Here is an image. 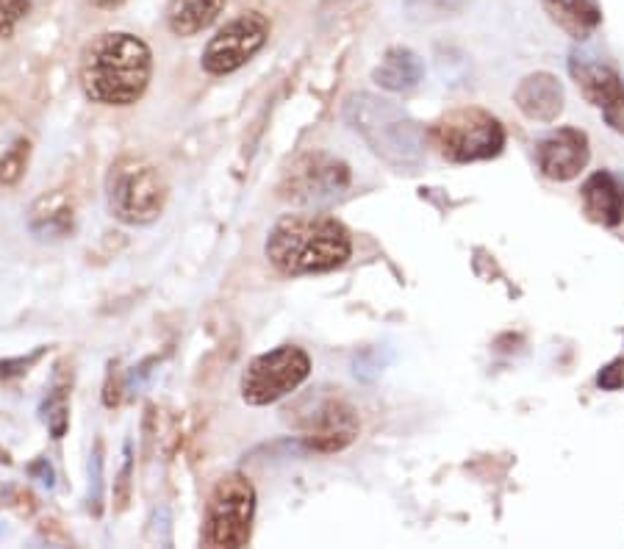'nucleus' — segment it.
Listing matches in <instances>:
<instances>
[{"label":"nucleus","instance_id":"nucleus-1","mask_svg":"<svg viewBox=\"0 0 624 549\" xmlns=\"http://www.w3.org/2000/svg\"><path fill=\"white\" fill-rule=\"evenodd\" d=\"M153 56L145 42L125 31H106L86 42L78 61V81L92 103L131 106L145 95Z\"/></svg>","mask_w":624,"mask_h":549},{"label":"nucleus","instance_id":"nucleus-2","mask_svg":"<svg viewBox=\"0 0 624 549\" xmlns=\"http://www.w3.org/2000/svg\"><path fill=\"white\" fill-rule=\"evenodd\" d=\"M264 253L283 275H317L342 267L353 253L350 233L325 214H286L267 236Z\"/></svg>","mask_w":624,"mask_h":549},{"label":"nucleus","instance_id":"nucleus-3","mask_svg":"<svg viewBox=\"0 0 624 549\" xmlns=\"http://www.w3.org/2000/svg\"><path fill=\"white\" fill-rule=\"evenodd\" d=\"M344 120L394 170H416L425 161L422 125L392 100L369 92L350 95L344 103Z\"/></svg>","mask_w":624,"mask_h":549},{"label":"nucleus","instance_id":"nucleus-4","mask_svg":"<svg viewBox=\"0 0 624 549\" xmlns=\"http://www.w3.org/2000/svg\"><path fill=\"white\" fill-rule=\"evenodd\" d=\"M106 197L117 220L125 225H147L159 220L167 206V181L145 156H123L111 164Z\"/></svg>","mask_w":624,"mask_h":549},{"label":"nucleus","instance_id":"nucleus-5","mask_svg":"<svg viewBox=\"0 0 624 549\" xmlns=\"http://www.w3.org/2000/svg\"><path fill=\"white\" fill-rule=\"evenodd\" d=\"M430 145L441 159L453 164H472L500 156L505 147V128L483 109H455L433 122Z\"/></svg>","mask_w":624,"mask_h":549},{"label":"nucleus","instance_id":"nucleus-6","mask_svg":"<svg viewBox=\"0 0 624 549\" xmlns=\"http://www.w3.org/2000/svg\"><path fill=\"white\" fill-rule=\"evenodd\" d=\"M256 513V488L245 475H225L211 488L206 502V547L239 549L250 544Z\"/></svg>","mask_w":624,"mask_h":549},{"label":"nucleus","instance_id":"nucleus-7","mask_svg":"<svg viewBox=\"0 0 624 549\" xmlns=\"http://www.w3.org/2000/svg\"><path fill=\"white\" fill-rule=\"evenodd\" d=\"M311 375V358L306 350L283 344L270 353L256 355L242 372V397L247 405H270L303 386Z\"/></svg>","mask_w":624,"mask_h":549},{"label":"nucleus","instance_id":"nucleus-8","mask_svg":"<svg viewBox=\"0 0 624 549\" xmlns=\"http://www.w3.org/2000/svg\"><path fill=\"white\" fill-rule=\"evenodd\" d=\"M350 189V167L331 153H303L283 172L278 195L297 206H328Z\"/></svg>","mask_w":624,"mask_h":549},{"label":"nucleus","instance_id":"nucleus-9","mask_svg":"<svg viewBox=\"0 0 624 549\" xmlns=\"http://www.w3.org/2000/svg\"><path fill=\"white\" fill-rule=\"evenodd\" d=\"M270 39V20L261 12H242L225 23L203 50V70L208 75H231L256 56Z\"/></svg>","mask_w":624,"mask_h":549},{"label":"nucleus","instance_id":"nucleus-10","mask_svg":"<svg viewBox=\"0 0 624 549\" xmlns=\"http://www.w3.org/2000/svg\"><path fill=\"white\" fill-rule=\"evenodd\" d=\"M361 433V422L355 408L339 397L319 400L303 419H300V439L311 452H342L347 450Z\"/></svg>","mask_w":624,"mask_h":549},{"label":"nucleus","instance_id":"nucleus-11","mask_svg":"<svg viewBox=\"0 0 624 549\" xmlns=\"http://www.w3.org/2000/svg\"><path fill=\"white\" fill-rule=\"evenodd\" d=\"M539 156V170L550 181H572L586 170L591 150H588V136L577 128H558L555 134L541 139L536 147Z\"/></svg>","mask_w":624,"mask_h":549},{"label":"nucleus","instance_id":"nucleus-12","mask_svg":"<svg viewBox=\"0 0 624 549\" xmlns=\"http://www.w3.org/2000/svg\"><path fill=\"white\" fill-rule=\"evenodd\" d=\"M516 109L527 120L555 122L563 111V86L552 73H533L519 81L514 92Z\"/></svg>","mask_w":624,"mask_h":549},{"label":"nucleus","instance_id":"nucleus-13","mask_svg":"<svg viewBox=\"0 0 624 549\" xmlns=\"http://www.w3.org/2000/svg\"><path fill=\"white\" fill-rule=\"evenodd\" d=\"M569 73H572V78L580 86L583 98L591 106H597V109H605L624 89L622 75L616 73L613 67L602 64V61H594L588 53H580V50H575L569 56Z\"/></svg>","mask_w":624,"mask_h":549},{"label":"nucleus","instance_id":"nucleus-14","mask_svg":"<svg viewBox=\"0 0 624 549\" xmlns=\"http://www.w3.org/2000/svg\"><path fill=\"white\" fill-rule=\"evenodd\" d=\"M583 208L588 220L605 228H616L624 220V189L611 172H594L583 183Z\"/></svg>","mask_w":624,"mask_h":549},{"label":"nucleus","instance_id":"nucleus-15","mask_svg":"<svg viewBox=\"0 0 624 549\" xmlns=\"http://www.w3.org/2000/svg\"><path fill=\"white\" fill-rule=\"evenodd\" d=\"M425 75V64L408 48H389L372 73V81L389 92H411Z\"/></svg>","mask_w":624,"mask_h":549},{"label":"nucleus","instance_id":"nucleus-16","mask_svg":"<svg viewBox=\"0 0 624 549\" xmlns=\"http://www.w3.org/2000/svg\"><path fill=\"white\" fill-rule=\"evenodd\" d=\"M541 6L550 14L552 23L577 42L591 37L602 23L600 6L594 0H541Z\"/></svg>","mask_w":624,"mask_h":549},{"label":"nucleus","instance_id":"nucleus-17","mask_svg":"<svg viewBox=\"0 0 624 549\" xmlns=\"http://www.w3.org/2000/svg\"><path fill=\"white\" fill-rule=\"evenodd\" d=\"M225 9V0H170L167 25L175 37H195L217 23Z\"/></svg>","mask_w":624,"mask_h":549},{"label":"nucleus","instance_id":"nucleus-18","mask_svg":"<svg viewBox=\"0 0 624 549\" xmlns=\"http://www.w3.org/2000/svg\"><path fill=\"white\" fill-rule=\"evenodd\" d=\"M31 231L42 239H62L64 233L73 231V203L62 192L45 195L31 211Z\"/></svg>","mask_w":624,"mask_h":549},{"label":"nucleus","instance_id":"nucleus-19","mask_svg":"<svg viewBox=\"0 0 624 549\" xmlns=\"http://www.w3.org/2000/svg\"><path fill=\"white\" fill-rule=\"evenodd\" d=\"M469 0H403L405 17L411 23H439L444 17H455L466 9Z\"/></svg>","mask_w":624,"mask_h":549},{"label":"nucleus","instance_id":"nucleus-20","mask_svg":"<svg viewBox=\"0 0 624 549\" xmlns=\"http://www.w3.org/2000/svg\"><path fill=\"white\" fill-rule=\"evenodd\" d=\"M28 156H31V142L17 139L3 156H0V186H14L28 170Z\"/></svg>","mask_w":624,"mask_h":549},{"label":"nucleus","instance_id":"nucleus-21","mask_svg":"<svg viewBox=\"0 0 624 549\" xmlns=\"http://www.w3.org/2000/svg\"><path fill=\"white\" fill-rule=\"evenodd\" d=\"M34 0H0V37H12L17 23L31 12Z\"/></svg>","mask_w":624,"mask_h":549},{"label":"nucleus","instance_id":"nucleus-22","mask_svg":"<svg viewBox=\"0 0 624 549\" xmlns=\"http://www.w3.org/2000/svg\"><path fill=\"white\" fill-rule=\"evenodd\" d=\"M100 500H103V444H95V452L89 455V502L95 505V513H100Z\"/></svg>","mask_w":624,"mask_h":549},{"label":"nucleus","instance_id":"nucleus-23","mask_svg":"<svg viewBox=\"0 0 624 549\" xmlns=\"http://www.w3.org/2000/svg\"><path fill=\"white\" fill-rule=\"evenodd\" d=\"M602 117H605V122L611 125L616 134H624V89L602 109Z\"/></svg>","mask_w":624,"mask_h":549},{"label":"nucleus","instance_id":"nucleus-24","mask_svg":"<svg viewBox=\"0 0 624 549\" xmlns=\"http://www.w3.org/2000/svg\"><path fill=\"white\" fill-rule=\"evenodd\" d=\"M597 383H600L605 391L622 389L624 386V361H613V364L605 366V369L600 372V378H597Z\"/></svg>","mask_w":624,"mask_h":549},{"label":"nucleus","instance_id":"nucleus-25","mask_svg":"<svg viewBox=\"0 0 624 549\" xmlns=\"http://www.w3.org/2000/svg\"><path fill=\"white\" fill-rule=\"evenodd\" d=\"M92 3L100 9H117V6H123L125 0H92Z\"/></svg>","mask_w":624,"mask_h":549}]
</instances>
